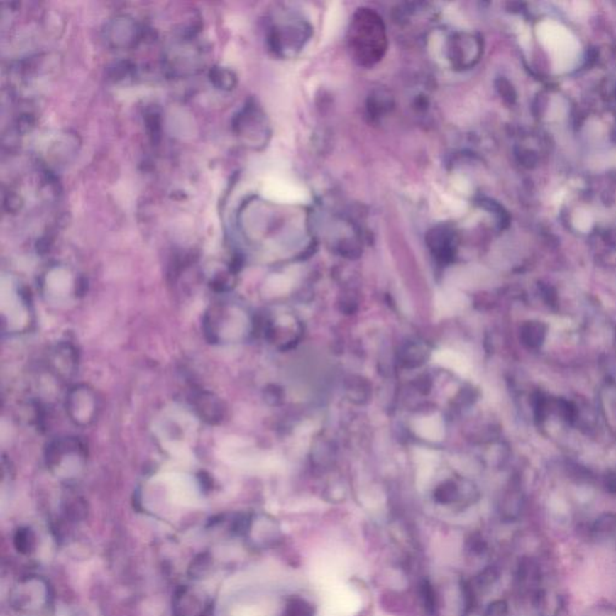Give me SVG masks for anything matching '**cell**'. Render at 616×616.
Instances as JSON below:
<instances>
[{"mask_svg": "<svg viewBox=\"0 0 616 616\" xmlns=\"http://www.w3.org/2000/svg\"><path fill=\"white\" fill-rule=\"evenodd\" d=\"M206 340L216 346H230L243 340L249 331V318L245 309L233 301H216L202 318Z\"/></svg>", "mask_w": 616, "mask_h": 616, "instance_id": "1", "label": "cell"}, {"mask_svg": "<svg viewBox=\"0 0 616 616\" xmlns=\"http://www.w3.org/2000/svg\"><path fill=\"white\" fill-rule=\"evenodd\" d=\"M537 36L549 53L556 74H563L576 67L581 55V44L568 28L556 21H543L537 26Z\"/></svg>", "mask_w": 616, "mask_h": 616, "instance_id": "2", "label": "cell"}, {"mask_svg": "<svg viewBox=\"0 0 616 616\" xmlns=\"http://www.w3.org/2000/svg\"><path fill=\"white\" fill-rule=\"evenodd\" d=\"M87 446L75 436L52 439L45 453L48 470L60 478L77 477L87 463Z\"/></svg>", "mask_w": 616, "mask_h": 616, "instance_id": "3", "label": "cell"}, {"mask_svg": "<svg viewBox=\"0 0 616 616\" xmlns=\"http://www.w3.org/2000/svg\"><path fill=\"white\" fill-rule=\"evenodd\" d=\"M65 411L76 427H91L99 417L98 392L88 384L72 385L65 396Z\"/></svg>", "mask_w": 616, "mask_h": 616, "instance_id": "4", "label": "cell"}, {"mask_svg": "<svg viewBox=\"0 0 616 616\" xmlns=\"http://www.w3.org/2000/svg\"><path fill=\"white\" fill-rule=\"evenodd\" d=\"M32 302L23 289L11 287L10 295L1 299L3 331L21 334L32 325Z\"/></svg>", "mask_w": 616, "mask_h": 616, "instance_id": "5", "label": "cell"}, {"mask_svg": "<svg viewBox=\"0 0 616 616\" xmlns=\"http://www.w3.org/2000/svg\"><path fill=\"white\" fill-rule=\"evenodd\" d=\"M41 294L48 304L65 307L77 300L81 294V283L69 273H50L41 282Z\"/></svg>", "mask_w": 616, "mask_h": 616, "instance_id": "6", "label": "cell"}, {"mask_svg": "<svg viewBox=\"0 0 616 616\" xmlns=\"http://www.w3.org/2000/svg\"><path fill=\"white\" fill-rule=\"evenodd\" d=\"M211 603L198 590L183 586L175 593V616H207Z\"/></svg>", "mask_w": 616, "mask_h": 616, "instance_id": "7", "label": "cell"}, {"mask_svg": "<svg viewBox=\"0 0 616 616\" xmlns=\"http://www.w3.org/2000/svg\"><path fill=\"white\" fill-rule=\"evenodd\" d=\"M192 405L199 418L206 423H221L226 417V409L224 403L211 391L200 390L195 392L192 400Z\"/></svg>", "mask_w": 616, "mask_h": 616, "instance_id": "8", "label": "cell"}, {"mask_svg": "<svg viewBox=\"0 0 616 616\" xmlns=\"http://www.w3.org/2000/svg\"><path fill=\"white\" fill-rule=\"evenodd\" d=\"M48 365L58 377L70 378L77 366V353L72 344L60 343L52 351Z\"/></svg>", "mask_w": 616, "mask_h": 616, "instance_id": "9", "label": "cell"}, {"mask_svg": "<svg viewBox=\"0 0 616 616\" xmlns=\"http://www.w3.org/2000/svg\"><path fill=\"white\" fill-rule=\"evenodd\" d=\"M467 304L468 299L456 289H444L436 294L435 311L439 318L458 314Z\"/></svg>", "mask_w": 616, "mask_h": 616, "instance_id": "10", "label": "cell"}, {"mask_svg": "<svg viewBox=\"0 0 616 616\" xmlns=\"http://www.w3.org/2000/svg\"><path fill=\"white\" fill-rule=\"evenodd\" d=\"M414 431L417 435L422 439H427L431 442H437L446 435L444 423L439 415H427L423 418L415 420Z\"/></svg>", "mask_w": 616, "mask_h": 616, "instance_id": "11", "label": "cell"}, {"mask_svg": "<svg viewBox=\"0 0 616 616\" xmlns=\"http://www.w3.org/2000/svg\"><path fill=\"white\" fill-rule=\"evenodd\" d=\"M434 358H435L436 363L442 365L444 368H451L458 375H466L471 371V363H468L466 356H463L455 351H451V349L437 351Z\"/></svg>", "mask_w": 616, "mask_h": 616, "instance_id": "12", "label": "cell"}, {"mask_svg": "<svg viewBox=\"0 0 616 616\" xmlns=\"http://www.w3.org/2000/svg\"><path fill=\"white\" fill-rule=\"evenodd\" d=\"M16 549L22 554H29L35 545V537L29 529H21L15 536Z\"/></svg>", "mask_w": 616, "mask_h": 616, "instance_id": "13", "label": "cell"}, {"mask_svg": "<svg viewBox=\"0 0 616 616\" xmlns=\"http://www.w3.org/2000/svg\"><path fill=\"white\" fill-rule=\"evenodd\" d=\"M593 218L590 214L589 211H586V209H579L577 211L574 216H573V224L576 226V229L581 230V231H589L591 229V226H593Z\"/></svg>", "mask_w": 616, "mask_h": 616, "instance_id": "14", "label": "cell"}, {"mask_svg": "<svg viewBox=\"0 0 616 616\" xmlns=\"http://www.w3.org/2000/svg\"><path fill=\"white\" fill-rule=\"evenodd\" d=\"M209 566H211V561H209V557H206V555H200V556L195 560L193 566H192V576L194 577H202V576H205V572L207 569L209 568Z\"/></svg>", "mask_w": 616, "mask_h": 616, "instance_id": "15", "label": "cell"}, {"mask_svg": "<svg viewBox=\"0 0 616 616\" xmlns=\"http://www.w3.org/2000/svg\"><path fill=\"white\" fill-rule=\"evenodd\" d=\"M287 616H312L311 608L302 600H295L289 605Z\"/></svg>", "mask_w": 616, "mask_h": 616, "instance_id": "16", "label": "cell"}, {"mask_svg": "<svg viewBox=\"0 0 616 616\" xmlns=\"http://www.w3.org/2000/svg\"><path fill=\"white\" fill-rule=\"evenodd\" d=\"M589 616H616V610L615 609L609 608V607H598Z\"/></svg>", "mask_w": 616, "mask_h": 616, "instance_id": "17", "label": "cell"}]
</instances>
